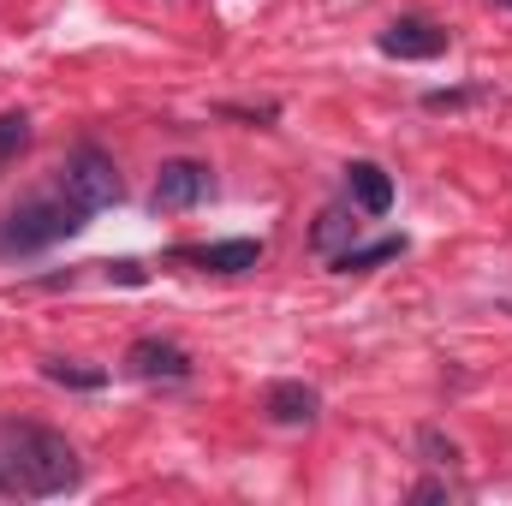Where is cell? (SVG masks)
<instances>
[{"instance_id": "cell-13", "label": "cell", "mask_w": 512, "mask_h": 506, "mask_svg": "<svg viewBox=\"0 0 512 506\" xmlns=\"http://www.w3.org/2000/svg\"><path fill=\"white\" fill-rule=\"evenodd\" d=\"M24 149H30V114L12 108V114H0V173H6Z\"/></svg>"}, {"instance_id": "cell-5", "label": "cell", "mask_w": 512, "mask_h": 506, "mask_svg": "<svg viewBox=\"0 0 512 506\" xmlns=\"http://www.w3.org/2000/svg\"><path fill=\"white\" fill-rule=\"evenodd\" d=\"M376 48L387 60H441L447 54V30L435 18H423V12H405V18H393L376 36Z\"/></svg>"}, {"instance_id": "cell-9", "label": "cell", "mask_w": 512, "mask_h": 506, "mask_svg": "<svg viewBox=\"0 0 512 506\" xmlns=\"http://www.w3.org/2000/svg\"><path fill=\"white\" fill-rule=\"evenodd\" d=\"M346 245H358V203H328L316 215V227H310V251L334 262Z\"/></svg>"}, {"instance_id": "cell-14", "label": "cell", "mask_w": 512, "mask_h": 506, "mask_svg": "<svg viewBox=\"0 0 512 506\" xmlns=\"http://www.w3.org/2000/svg\"><path fill=\"white\" fill-rule=\"evenodd\" d=\"M417 447L429 453V465H459V447H453L441 429H417Z\"/></svg>"}, {"instance_id": "cell-7", "label": "cell", "mask_w": 512, "mask_h": 506, "mask_svg": "<svg viewBox=\"0 0 512 506\" xmlns=\"http://www.w3.org/2000/svg\"><path fill=\"white\" fill-rule=\"evenodd\" d=\"M179 262H197L203 274H251L262 262V239H215V245H179Z\"/></svg>"}, {"instance_id": "cell-1", "label": "cell", "mask_w": 512, "mask_h": 506, "mask_svg": "<svg viewBox=\"0 0 512 506\" xmlns=\"http://www.w3.org/2000/svg\"><path fill=\"white\" fill-rule=\"evenodd\" d=\"M0 447H6L12 489H24V495H36V501L72 495V489L84 483V459H78V447H72L60 429H42V423H0Z\"/></svg>"}, {"instance_id": "cell-17", "label": "cell", "mask_w": 512, "mask_h": 506, "mask_svg": "<svg viewBox=\"0 0 512 506\" xmlns=\"http://www.w3.org/2000/svg\"><path fill=\"white\" fill-rule=\"evenodd\" d=\"M411 501H453V489H447V483H417Z\"/></svg>"}, {"instance_id": "cell-16", "label": "cell", "mask_w": 512, "mask_h": 506, "mask_svg": "<svg viewBox=\"0 0 512 506\" xmlns=\"http://www.w3.org/2000/svg\"><path fill=\"white\" fill-rule=\"evenodd\" d=\"M108 280H120V286H143L149 274H143L137 262H114V268H108Z\"/></svg>"}, {"instance_id": "cell-10", "label": "cell", "mask_w": 512, "mask_h": 506, "mask_svg": "<svg viewBox=\"0 0 512 506\" xmlns=\"http://www.w3.org/2000/svg\"><path fill=\"white\" fill-rule=\"evenodd\" d=\"M346 191H352L358 215H387L393 209V179H387V167H376V161H352L346 167Z\"/></svg>"}, {"instance_id": "cell-11", "label": "cell", "mask_w": 512, "mask_h": 506, "mask_svg": "<svg viewBox=\"0 0 512 506\" xmlns=\"http://www.w3.org/2000/svg\"><path fill=\"white\" fill-rule=\"evenodd\" d=\"M393 256H405V233H387L376 245H346V251L334 256V274H370V268H382Z\"/></svg>"}, {"instance_id": "cell-2", "label": "cell", "mask_w": 512, "mask_h": 506, "mask_svg": "<svg viewBox=\"0 0 512 506\" xmlns=\"http://www.w3.org/2000/svg\"><path fill=\"white\" fill-rule=\"evenodd\" d=\"M90 203H78L60 179L48 185V191H36V197H24L18 209H6L0 215V256H36V251H54V245H66V239H78L84 227H90Z\"/></svg>"}, {"instance_id": "cell-4", "label": "cell", "mask_w": 512, "mask_h": 506, "mask_svg": "<svg viewBox=\"0 0 512 506\" xmlns=\"http://www.w3.org/2000/svg\"><path fill=\"white\" fill-rule=\"evenodd\" d=\"M215 197V173L203 167V161H161V173H155V191H149V203H155V215H185V209H197V203H209Z\"/></svg>"}, {"instance_id": "cell-6", "label": "cell", "mask_w": 512, "mask_h": 506, "mask_svg": "<svg viewBox=\"0 0 512 506\" xmlns=\"http://www.w3.org/2000/svg\"><path fill=\"white\" fill-rule=\"evenodd\" d=\"M126 376L179 387V381H191V352L161 340V334H143V340H131V352H126Z\"/></svg>"}, {"instance_id": "cell-3", "label": "cell", "mask_w": 512, "mask_h": 506, "mask_svg": "<svg viewBox=\"0 0 512 506\" xmlns=\"http://www.w3.org/2000/svg\"><path fill=\"white\" fill-rule=\"evenodd\" d=\"M60 185H66L78 203H90L96 215L126 197V179H120V167H114V155H108L102 143H78V149L66 155V167H60Z\"/></svg>"}, {"instance_id": "cell-15", "label": "cell", "mask_w": 512, "mask_h": 506, "mask_svg": "<svg viewBox=\"0 0 512 506\" xmlns=\"http://www.w3.org/2000/svg\"><path fill=\"white\" fill-rule=\"evenodd\" d=\"M465 102H477V90H429V96H423L429 114H453V108H465Z\"/></svg>"}, {"instance_id": "cell-12", "label": "cell", "mask_w": 512, "mask_h": 506, "mask_svg": "<svg viewBox=\"0 0 512 506\" xmlns=\"http://www.w3.org/2000/svg\"><path fill=\"white\" fill-rule=\"evenodd\" d=\"M42 376L60 381V387H78V393L108 387V370H84V364H66V358H48V364H42Z\"/></svg>"}, {"instance_id": "cell-18", "label": "cell", "mask_w": 512, "mask_h": 506, "mask_svg": "<svg viewBox=\"0 0 512 506\" xmlns=\"http://www.w3.org/2000/svg\"><path fill=\"white\" fill-rule=\"evenodd\" d=\"M6 489H12V471H6V459H0V495H6Z\"/></svg>"}, {"instance_id": "cell-8", "label": "cell", "mask_w": 512, "mask_h": 506, "mask_svg": "<svg viewBox=\"0 0 512 506\" xmlns=\"http://www.w3.org/2000/svg\"><path fill=\"white\" fill-rule=\"evenodd\" d=\"M262 411H268L274 423L298 429V423H316V411H322V393H316L310 381H274V387L262 393Z\"/></svg>"}, {"instance_id": "cell-19", "label": "cell", "mask_w": 512, "mask_h": 506, "mask_svg": "<svg viewBox=\"0 0 512 506\" xmlns=\"http://www.w3.org/2000/svg\"><path fill=\"white\" fill-rule=\"evenodd\" d=\"M507 6H512V0H507Z\"/></svg>"}]
</instances>
